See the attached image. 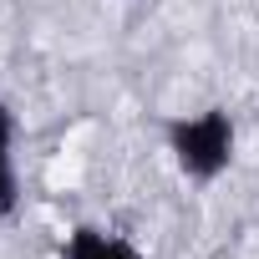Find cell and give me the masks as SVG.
<instances>
[{
  "label": "cell",
  "mask_w": 259,
  "mask_h": 259,
  "mask_svg": "<svg viewBox=\"0 0 259 259\" xmlns=\"http://www.w3.org/2000/svg\"><path fill=\"white\" fill-rule=\"evenodd\" d=\"M66 259H148L143 249H133L127 239H112L102 229H76L66 239Z\"/></svg>",
  "instance_id": "2"
},
{
  "label": "cell",
  "mask_w": 259,
  "mask_h": 259,
  "mask_svg": "<svg viewBox=\"0 0 259 259\" xmlns=\"http://www.w3.org/2000/svg\"><path fill=\"white\" fill-rule=\"evenodd\" d=\"M11 143H16V117H11V107H6V102H0V219H11V213H16V203H21V178H16Z\"/></svg>",
  "instance_id": "3"
},
{
  "label": "cell",
  "mask_w": 259,
  "mask_h": 259,
  "mask_svg": "<svg viewBox=\"0 0 259 259\" xmlns=\"http://www.w3.org/2000/svg\"><path fill=\"white\" fill-rule=\"evenodd\" d=\"M168 153H173V163H178L183 178L213 183V178L234 163V122H229V112L208 107V112H198V117L173 122V127H168Z\"/></svg>",
  "instance_id": "1"
}]
</instances>
